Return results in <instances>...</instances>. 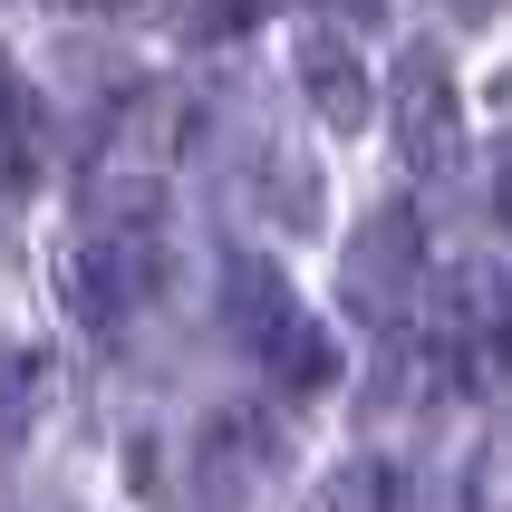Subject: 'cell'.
<instances>
[{
	"label": "cell",
	"mask_w": 512,
	"mask_h": 512,
	"mask_svg": "<svg viewBox=\"0 0 512 512\" xmlns=\"http://www.w3.org/2000/svg\"><path fill=\"white\" fill-rule=\"evenodd\" d=\"M387 116H397V155L416 174H455V155H464V97H455V68H445L435 49H406L397 58Z\"/></svg>",
	"instance_id": "1"
},
{
	"label": "cell",
	"mask_w": 512,
	"mask_h": 512,
	"mask_svg": "<svg viewBox=\"0 0 512 512\" xmlns=\"http://www.w3.org/2000/svg\"><path fill=\"white\" fill-rule=\"evenodd\" d=\"M155 290H165L155 223H87V242H78V310H87V319L126 329Z\"/></svg>",
	"instance_id": "2"
},
{
	"label": "cell",
	"mask_w": 512,
	"mask_h": 512,
	"mask_svg": "<svg viewBox=\"0 0 512 512\" xmlns=\"http://www.w3.org/2000/svg\"><path fill=\"white\" fill-rule=\"evenodd\" d=\"M290 68H300V97L329 116V136H358L368 126V68H358V39L329 20H300L290 29Z\"/></svg>",
	"instance_id": "3"
},
{
	"label": "cell",
	"mask_w": 512,
	"mask_h": 512,
	"mask_svg": "<svg viewBox=\"0 0 512 512\" xmlns=\"http://www.w3.org/2000/svg\"><path fill=\"white\" fill-rule=\"evenodd\" d=\"M406 290H416V223H406V213H377V223L348 242V310L358 319H397Z\"/></svg>",
	"instance_id": "4"
},
{
	"label": "cell",
	"mask_w": 512,
	"mask_h": 512,
	"mask_svg": "<svg viewBox=\"0 0 512 512\" xmlns=\"http://www.w3.org/2000/svg\"><path fill=\"white\" fill-rule=\"evenodd\" d=\"M455 358L474 377L512 368V281L503 271H455Z\"/></svg>",
	"instance_id": "5"
},
{
	"label": "cell",
	"mask_w": 512,
	"mask_h": 512,
	"mask_svg": "<svg viewBox=\"0 0 512 512\" xmlns=\"http://www.w3.org/2000/svg\"><path fill=\"white\" fill-rule=\"evenodd\" d=\"M261 455H271V435L252 426V416H223V426L203 435V464H194V484H203V512H242L261 484Z\"/></svg>",
	"instance_id": "6"
},
{
	"label": "cell",
	"mask_w": 512,
	"mask_h": 512,
	"mask_svg": "<svg viewBox=\"0 0 512 512\" xmlns=\"http://www.w3.org/2000/svg\"><path fill=\"white\" fill-rule=\"evenodd\" d=\"M261 368L281 377L290 397H329V387H339V339H329V319H310V310H300L281 339L261 348Z\"/></svg>",
	"instance_id": "7"
},
{
	"label": "cell",
	"mask_w": 512,
	"mask_h": 512,
	"mask_svg": "<svg viewBox=\"0 0 512 512\" xmlns=\"http://www.w3.org/2000/svg\"><path fill=\"white\" fill-rule=\"evenodd\" d=\"M223 290H232V329H242L252 348H271L290 319H300V310H290V290H281V271H271V261H252V252L223 261Z\"/></svg>",
	"instance_id": "8"
},
{
	"label": "cell",
	"mask_w": 512,
	"mask_h": 512,
	"mask_svg": "<svg viewBox=\"0 0 512 512\" xmlns=\"http://www.w3.org/2000/svg\"><path fill=\"white\" fill-rule=\"evenodd\" d=\"M49 406V348H0V445L39 426Z\"/></svg>",
	"instance_id": "9"
},
{
	"label": "cell",
	"mask_w": 512,
	"mask_h": 512,
	"mask_svg": "<svg viewBox=\"0 0 512 512\" xmlns=\"http://www.w3.org/2000/svg\"><path fill=\"white\" fill-rule=\"evenodd\" d=\"M319 512H397V464L387 455H348L329 484H319Z\"/></svg>",
	"instance_id": "10"
},
{
	"label": "cell",
	"mask_w": 512,
	"mask_h": 512,
	"mask_svg": "<svg viewBox=\"0 0 512 512\" xmlns=\"http://www.w3.org/2000/svg\"><path fill=\"white\" fill-rule=\"evenodd\" d=\"M493 194H503V223H512V145H503V174H493Z\"/></svg>",
	"instance_id": "11"
}]
</instances>
